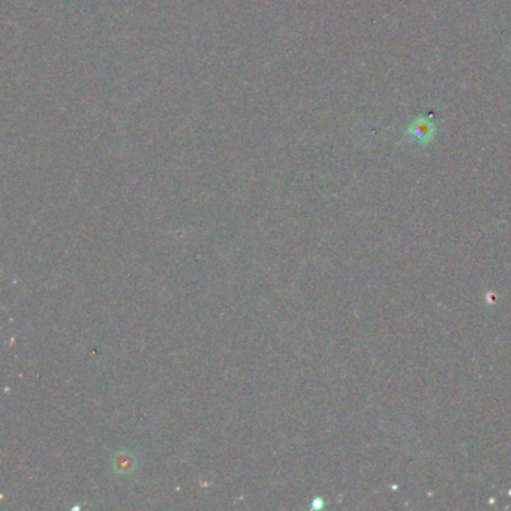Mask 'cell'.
Returning a JSON list of instances; mask_svg holds the SVG:
<instances>
[{"instance_id": "1", "label": "cell", "mask_w": 511, "mask_h": 511, "mask_svg": "<svg viewBox=\"0 0 511 511\" xmlns=\"http://www.w3.org/2000/svg\"><path fill=\"white\" fill-rule=\"evenodd\" d=\"M435 134V126L432 122H429L427 118L422 117L417 118L408 127V135L417 143H427L433 138Z\"/></svg>"}]
</instances>
